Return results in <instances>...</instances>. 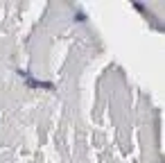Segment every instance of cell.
Masks as SVG:
<instances>
[{
	"label": "cell",
	"instance_id": "2",
	"mask_svg": "<svg viewBox=\"0 0 165 163\" xmlns=\"http://www.w3.org/2000/svg\"><path fill=\"white\" fill-rule=\"evenodd\" d=\"M75 21L84 23V21H86V14H84V12H77V14H75Z\"/></svg>",
	"mask_w": 165,
	"mask_h": 163
},
{
	"label": "cell",
	"instance_id": "1",
	"mask_svg": "<svg viewBox=\"0 0 165 163\" xmlns=\"http://www.w3.org/2000/svg\"><path fill=\"white\" fill-rule=\"evenodd\" d=\"M21 75L25 77L27 86H32V89H54V84H52V82H38V79L30 77V75H27V73H23V70H21Z\"/></svg>",
	"mask_w": 165,
	"mask_h": 163
}]
</instances>
